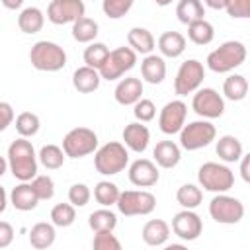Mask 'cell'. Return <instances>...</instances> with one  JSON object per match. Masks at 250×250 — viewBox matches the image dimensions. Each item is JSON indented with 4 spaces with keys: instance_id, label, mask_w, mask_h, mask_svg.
<instances>
[{
    "instance_id": "1",
    "label": "cell",
    "mask_w": 250,
    "mask_h": 250,
    "mask_svg": "<svg viewBox=\"0 0 250 250\" xmlns=\"http://www.w3.org/2000/svg\"><path fill=\"white\" fill-rule=\"evenodd\" d=\"M6 160H8V170L16 180L29 182L31 178L37 176V154L31 141H27L25 137H20L10 143Z\"/></svg>"
},
{
    "instance_id": "2",
    "label": "cell",
    "mask_w": 250,
    "mask_h": 250,
    "mask_svg": "<svg viewBox=\"0 0 250 250\" xmlns=\"http://www.w3.org/2000/svg\"><path fill=\"white\" fill-rule=\"evenodd\" d=\"M246 61V45L242 41H225L221 43L215 51H211L207 55V68L217 72V74H225V72H232L234 68H238L242 62Z\"/></svg>"
},
{
    "instance_id": "3",
    "label": "cell",
    "mask_w": 250,
    "mask_h": 250,
    "mask_svg": "<svg viewBox=\"0 0 250 250\" xmlns=\"http://www.w3.org/2000/svg\"><path fill=\"white\" fill-rule=\"evenodd\" d=\"M129 164V150L123 143L109 141L94 150V166L102 176H115Z\"/></svg>"
},
{
    "instance_id": "4",
    "label": "cell",
    "mask_w": 250,
    "mask_h": 250,
    "mask_svg": "<svg viewBox=\"0 0 250 250\" xmlns=\"http://www.w3.org/2000/svg\"><path fill=\"white\" fill-rule=\"evenodd\" d=\"M29 62H31V66L35 70L57 72V70L64 68L66 53H64V49L59 43L41 39V41L33 43V47L29 49Z\"/></svg>"
},
{
    "instance_id": "5",
    "label": "cell",
    "mask_w": 250,
    "mask_h": 250,
    "mask_svg": "<svg viewBox=\"0 0 250 250\" xmlns=\"http://www.w3.org/2000/svg\"><path fill=\"white\" fill-rule=\"evenodd\" d=\"M197 182L213 193H227L234 186V172L221 162H205L197 170Z\"/></svg>"
},
{
    "instance_id": "6",
    "label": "cell",
    "mask_w": 250,
    "mask_h": 250,
    "mask_svg": "<svg viewBox=\"0 0 250 250\" xmlns=\"http://www.w3.org/2000/svg\"><path fill=\"white\" fill-rule=\"evenodd\" d=\"M215 139H217V129L209 119L191 121L180 129V148L184 150H199L211 145Z\"/></svg>"
},
{
    "instance_id": "7",
    "label": "cell",
    "mask_w": 250,
    "mask_h": 250,
    "mask_svg": "<svg viewBox=\"0 0 250 250\" xmlns=\"http://www.w3.org/2000/svg\"><path fill=\"white\" fill-rule=\"evenodd\" d=\"M115 205L119 213L125 217L150 215L156 207V197L146 189H125V191H119Z\"/></svg>"
},
{
    "instance_id": "8",
    "label": "cell",
    "mask_w": 250,
    "mask_h": 250,
    "mask_svg": "<svg viewBox=\"0 0 250 250\" xmlns=\"http://www.w3.org/2000/svg\"><path fill=\"white\" fill-rule=\"evenodd\" d=\"M98 148V135L90 127H74L62 139V150L68 158H84Z\"/></svg>"
},
{
    "instance_id": "9",
    "label": "cell",
    "mask_w": 250,
    "mask_h": 250,
    "mask_svg": "<svg viewBox=\"0 0 250 250\" xmlns=\"http://www.w3.org/2000/svg\"><path fill=\"white\" fill-rule=\"evenodd\" d=\"M209 215L219 225H236L244 217V205L238 197L217 193L209 201Z\"/></svg>"
},
{
    "instance_id": "10",
    "label": "cell",
    "mask_w": 250,
    "mask_h": 250,
    "mask_svg": "<svg viewBox=\"0 0 250 250\" xmlns=\"http://www.w3.org/2000/svg\"><path fill=\"white\" fill-rule=\"evenodd\" d=\"M135 64H137V53L131 47L123 45V47L109 51L107 59L104 61V64L100 66L98 72H100L102 80H117L125 72H129Z\"/></svg>"
},
{
    "instance_id": "11",
    "label": "cell",
    "mask_w": 250,
    "mask_h": 250,
    "mask_svg": "<svg viewBox=\"0 0 250 250\" xmlns=\"http://www.w3.org/2000/svg\"><path fill=\"white\" fill-rule=\"evenodd\" d=\"M205 78V66L197 59H189L180 64L176 78H174V92L182 98L188 94H193L197 88H201Z\"/></svg>"
},
{
    "instance_id": "12",
    "label": "cell",
    "mask_w": 250,
    "mask_h": 250,
    "mask_svg": "<svg viewBox=\"0 0 250 250\" xmlns=\"http://www.w3.org/2000/svg\"><path fill=\"white\" fill-rule=\"evenodd\" d=\"M191 109L203 119H217L225 113V98L215 88H197L191 98Z\"/></svg>"
},
{
    "instance_id": "13",
    "label": "cell",
    "mask_w": 250,
    "mask_h": 250,
    "mask_svg": "<svg viewBox=\"0 0 250 250\" xmlns=\"http://www.w3.org/2000/svg\"><path fill=\"white\" fill-rule=\"evenodd\" d=\"M86 14L84 0H51L47 6V20L55 25L74 23Z\"/></svg>"
},
{
    "instance_id": "14",
    "label": "cell",
    "mask_w": 250,
    "mask_h": 250,
    "mask_svg": "<svg viewBox=\"0 0 250 250\" xmlns=\"http://www.w3.org/2000/svg\"><path fill=\"white\" fill-rule=\"evenodd\" d=\"M186 115H188V105L182 100H172L168 102L158 115V127L164 135H176L180 129L186 125Z\"/></svg>"
},
{
    "instance_id": "15",
    "label": "cell",
    "mask_w": 250,
    "mask_h": 250,
    "mask_svg": "<svg viewBox=\"0 0 250 250\" xmlns=\"http://www.w3.org/2000/svg\"><path fill=\"white\" fill-rule=\"evenodd\" d=\"M201 230H203L201 217L193 209H184V211L176 213L174 219H172V232L178 238H182L184 242L197 240Z\"/></svg>"
},
{
    "instance_id": "16",
    "label": "cell",
    "mask_w": 250,
    "mask_h": 250,
    "mask_svg": "<svg viewBox=\"0 0 250 250\" xmlns=\"http://www.w3.org/2000/svg\"><path fill=\"white\" fill-rule=\"evenodd\" d=\"M158 180H160V172H158V166L154 164V160L137 158L129 166V182L137 188H152V186H156Z\"/></svg>"
},
{
    "instance_id": "17",
    "label": "cell",
    "mask_w": 250,
    "mask_h": 250,
    "mask_svg": "<svg viewBox=\"0 0 250 250\" xmlns=\"http://www.w3.org/2000/svg\"><path fill=\"white\" fill-rule=\"evenodd\" d=\"M121 137H123V145L127 146V150L145 152L146 146H148V141H150V131H148V127L145 123L133 121V123L125 125Z\"/></svg>"
},
{
    "instance_id": "18",
    "label": "cell",
    "mask_w": 250,
    "mask_h": 250,
    "mask_svg": "<svg viewBox=\"0 0 250 250\" xmlns=\"http://www.w3.org/2000/svg\"><path fill=\"white\" fill-rule=\"evenodd\" d=\"M143 80L137 76H127L121 78L113 90V98L119 105H133L143 98Z\"/></svg>"
},
{
    "instance_id": "19",
    "label": "cell",
    "mask_w": 250,
    "mask_h": 250,
    "mask_svg": "<svg viewBox=\"0 0 250 250\" xmlns=\"http://www.w3.org/2000/svg\"><path fill=\"white\" fill-rule=\"evenodd\" d=\"M141 76L145 82L148 84H160L166 78V62L164 57L160 55H145V59L141 61Z\"/></svg>"
},
{
    "instance_id": "20",
    "label": "cell",
    "mask_w": 250,
    "mask_h": 250,
    "mask_svg": "<svg viewBox=\"0 0 250 250\" xmlns=\"http://www.w3.org/2000/svg\"><path fill=\"white\" fill-rule=\"evenodd\" d=\"M152 156H154L156 166L174 168V166H178V162L182 158V148L174 141H160V143H156V146L152 150Z\"/></svg>"
},
{
    "instance_id": "21",
    "label": "cell",
    "mask_w": 250,
    "mask_h": 250,
    "mask_svg": "<svg viewBox=\"0 0 250 250\" xmlns=\"http://www.w3.org/2000/svg\"><path fill=\"white\" fill-rule=\"evenodd\" d=\"M141 236L146 246H164L170 238V225L162 219H150L145 223Z\"/></svg>"
},
{
    "instance_id": "22",
    "label": "cell",
    "mask_w": 250,
    "mask_h": 250,
    "mask_svg": "<svg viewBox=\"0 0 250 250\" xmlns=\"http://www.w3.org/2000/svg\"><path fill=\"white\" fill-rule=\"evenodd\" d=\"M10 203L18 211H33L39 205V197L35 195V191H33L29 182H20L10 191Z\"/></svg>"
},
{
    "instance_id": "23",
    "label": "cell",
    "mask_w": 250,
    "mask_h": 250,
    "mask_svg": "<svg viewBox=\"0 0 250 250\" xmlns=\"http://www.w3.org/2000/svg\"><path fill=\"white\" fill-rule=\"evenodd\" d=\"M100 82H102V76L96 68L92 66H78L72 74V86L80 92V94H92L100 88Z\"/></svg>"
},
{
    "instance_id": "24",
    "label": "cell",
    "mask_w": 250,
    "mask_h": 250,
    "mask_svg": "<svg viewBox=\"0 0 250 250\" xmlns=\"http://www.w3.org/2000/svg\"><path fill=\"white\" fill-rule=\"evenodd\" d=\"M158 51L160 57H168V59H178L184 51H186V37L180 31H164L158 41Z\"/></svg>"
},
{
    "instance_id": "25",
    "label": "cell",
    "mask_w": 250,
    "mask_h": 250,
    "mask_svg": "<svg viewBox=\"0 0 250 250\" xmlns=\"http://www.w3.org/2000/svg\"><path fill=\"white\" fill-rule=\"evenodd\" d=\"M43 25H45V14L37 6H27L18 16V27H20V31H23L27 35L39 33L43 29Z\"/></svg>"
},
{
    "instance_id": "26",
    "label": "cell",
    "mask_w": 250,
    "mask_h": 250,
    "mask_svg": "<svg viewBox=\"0 0 250 250\" xmlns=\"http://www.w3.org/2000/svg\"><path fill=\"white\" fill-rule=\"evenodd\" d=\"M127 43L137 55H150L156 47V39L146 27H131L127 33Z\"/></svg>"
},
{
    "instance_id": "27",
    "label": "cell",
    "mask_w": 250,
    "mask_h": 250,
    "mask_svg": "<svg viewBox=\"0 0 250 250\" xmlns=\"http://www.w3.org/2000/svg\"><path fill=\"white\" fill-rule=\"evenodd\" d=\"M215 150H217V156H219L223 162H227V164L238 162L240 156L244 154L242 143H240L234 135H223V137H219Z\"/></svg>"
},
{
    "instance_id": "28",
    "label": "cell",
    "mask_w": 250,
    "mask_h": 250,
    "mask_svg": "<svg viewBox=\"0 0 250 250\" xmlns=\"http://www.w3.org/2000/svg\"><path fill=\"white\" fill-rule=\"evenodd\" d=\"M55 238H57V232L53 223H37L29 230V244L37 250L51 248L55 244Z\"/></svg>"
},
{
    "instance_id": "29",
    "label": "cell",
    "mask_w": 250,
    "mask_h": 250,
    "mask_svg": "<svg viewBox=\"0 0 250 250\" xmlns=\"http://www.w3.org/2000/svg\"><path fill=\"white\" fill-rule=\"evenodd\" d=\"M188 39L195 45H209L215 39V27L205 18L188 23Z\"/></svg>"
},
{
    "instance_id": "30",
    "label": "cell",
    "mask_w": 250,
    "mask_h": 250,
    "mask_svg": "<svg viewBox=\"0 0 250 250\" xmlns=\"http://www.w3.org/2000/svg\"><path fill=\"white\" fill-rule=\"evenodd\" d=\"M100 33V25L96 20L82 16L72 23V37L78 43H92Z\"/></svg>"
},
{
    "instance_id": "31",
    "label": "cell",
    "mask_w": 250,
    "mask_h": 250,
    "mask_svg": "<svg viewBox=\"0 0 250 250\" xmlns=\"http://www.w3.org/2000/svg\"><path fill=\"white\" fill-rule=\"evenodd\" d=\"M223 94L230 102H242L248 94V80L242 74H230L223 82Z\"/></svg>"
},
{
    "instance_id": "32",
    "label": "cell",
    "mask_w": 250,
    "mask_h": 250,
    "mask_svg": "<svg viewBox=\"0 0 250 250\" xmlns=\"http://www.w3.org/2000/svg\"><path fill=\"white\" fill-rule=\"evenodd\" d=\"M176 16L184 25H188L205 16V6L201 0H180L176 6Z\"/></svg>"
},
{
    "instance_id": "33",
    "label": "cell",
    "mask_w": 250,
    "mask_h": 250,
    "mask_svg": "<svg viewBox=\"0 0 250 250\" xmlns=\"http://www.w3.org/2000/svg\"><path fill=\"white\" fill-rule=\"evenodd\" d=\"M88 227L94 232H98V230H113L117 227V215L107 207L96 209L88 217Z\"/></svg>"
},
{
    "instance_id": "34",
    "label": "cell",
    "mask_w": 250,
    "mask_h": 250,
    "mask_svg": "<svg viewBox=\"0 0 250 250\" xmlns=\"http://www.w3.org/2000/svg\"><path fill=\"white\" fill-rule=\"evenodd\" d=\"M64 158H66V154H64L62 146H59V145H43L37 154V160L47 170H59L64 164Z\"/></svg>"
},
{
    "instance_id": "35",
    "label": "cell",
    "mask_w": 250,
    "mask_h": 250,
    "mask_svg": "<svg viewBox=\"0 0 250 250\" xmlns=\"http://www.w3.org/2000/svg\"><path fill=\"white\" fill-rule=\"evenodd\" d=\"M176 201L184 207V209H195L201 205L203 201V191L201 188H197L195 184H184L178 188L176 191Z\"/></svg>"
},
{
    "instance_id": "36",
    "label": "cell",
    "mask_w": 250,
    "mask_h": 250,
    "mask_svg": "<svg viewBox=\"0 0 250 250\" xmlns=\"http://www.w3.org/2000/svg\"><path fill=\"white\" fill-rule=\"evenodd\" d=\"M117 197H119V188H117L113 182L102 180V182H98V184L94 186V199H96L102 207H111V205H115Z\"/></svg>"
},
{
    "instance_id": "37",
    "label": "cell",
    "mask_w": 250,
    "mask_h": 250,
    "mask_svg": "<svg viewBox=\"0 0 250 250\" xmlns=\"http://www.w3.org/2000/svg\"><path fill=\"white\" fill-rule=\"evenodd\" d=\"M107 55H109V49H107V45H105V43L92 41V43H88V47L84 49L82 59H84L86 66H92V68L100 70V66H102V64H104V61L107 59Z\"/></svg>"
},
{
    "instance_id": "38",
    "label": "cell",
    "mask_w": 250,
    "mask_h": 250,
    "mask_svg": "<svg viewBox=\"0 0 250 250\" xmlns=\"http://www.w3.org/2000/svg\"><path fill=\"white\" fill-rule=\"evenodd\" d=\"M39 127H41V121H39V115L33 113V111H21L18 117H16V131L20 137H33L39 133Z\"/></svg>"
},
{
    "instance_id": "39",
    "label": "cell",
    "mask_w": 250,
    "mask_h": 250,
    "mask_svg": "<svg viewBox=\"0 0 250 250\" xmlns=\"http://www.w3.org/2000/svg\"><path fill=\"white\" fill-rule=\"evenodd\" d=\"M76 219V207L72 203H57L53 209H51V223L55 227H70Z\"/></svg>"
},
{
    "instance_id": "40",
    "label": "cell",
    "mask_w": 250,
    "mask_h": 250,
    "mask_svg": "<svg viewBox=\"0 0 250 250\" xmlns=\"http://www.w3.org/2000/svg\"><path fill=\"white\" fill-rule=\"evenodd\" d=\"M135 0H102V10L109 20H119L129 14Z\"/></svg>"
},
{
    "instance_id": "41",
    "label": "cell",
    "mask_w": 250,
    "mask_h": 250,
    "mask_svg": "<svg viewBox=\"0 0 250 250\" xmlns=\"http://www.w3.org/2000/svg\"><path fill=\"white\" fill-rule=\"evenodd\" d=\"M35 195L39 197V201H49L55 195V182L51 176H35L29 180Z\"/></svg>"
},
{
    "instance_id": "42",
    "label": "cell",
    "mask_w": 250,
    "mask_h": 250,
    "mask_svg": "<svg viewBox=\"0 0 250 250\" xmlns=\"http://www.w3.org/2000/svg\"><path fill=\"white\" fill-rule=\"evenodd\" d=\"M94 250H121L119 238L113 234V230H98L92 240Z\"/></svg>"
},
{
    "instance_id": "43",
    "label": "cell",
    "mask_w": 250,
    "mask_h": 250,
    "mask_svg": "<svg viewBox=\"0 0 250 250\" xmlns=\"http://www.w3.org/2000/svg\"><path fill=\"white\" fill-rule=\"evenodd\" d=\"M133 115H135V119L141 121V123L152 121L154 115H156V105H154V102H152V100H146V98H141L139 102L133 104Z\"/></svg>"
},
{
    "instance_id": "44",
    "label": "cell",
    "mask_w": 250,
    "mask_h": 250,
    "mask_svg": "<svg viewBox=\"0 0 250 250\" xmlns=\"http://www.w3.org/2000/svg\"><path fill=\"white\" fill-rule=\"evenodd\" d=\"M92 197V191L86 184H72L68 189V203H72L74 207H84L88 205Z\"/></svg>"
},
{
    "instance_id": "45",
    "label": "cell",
    "mask_w": 250,
    "mask_h": 250,
    "mask_svg": "<svg viewBox=\"0 0 250 250\" xmlns=\"http://www.w3.org/2000/svg\"><path fill=\"white\" fill-rule=\"evenodd\" d=\"M232 20H246L250 18V0H227L225 8Z\"/></svg>"
},
{
    "instance_id": "46",
    "label": "cell",
    "mask_w": 250,
    "mask_h": 250,
    "mask_svg": "<svg viewBox=\"0 0 250 250\" xmlns=\"http://www.w3.org/2000/svg\"><path fill=\"white\" fill-rule=\"evenodd\" d=\"M16 115H14V107L8 102H0V133L6 131L12 123H14Z\"/></svg>"
},
{
    "instance_id": "47",
    "label": "cell",
    "mask_w": 250,
    "mask_h": 250,
    "mask_svg": "<svg viewBox=\"0 0 250 250\" xmlns=\"http://www.w3.org/2000/svg\"><path fill=\"white\" fill-rule=\"evenodd\" d=\"M14 242V227L8 221H0V248H8Z\"/></svg>"
},
{
    "instance_id": "48",
    "label": "cell",
    "mask_w": 250,
    "mask_h": 250,
    "mask_svg": "<svg viewBox=\"0 0 250 250\" xmlns=\"http://www.w3.org/2000/svg\"><path fill=\"white\" fill-rule=\"evenodd\" d=\"M250 154H242L240 156V176L244 182H250Z\"/></svg>"
},
{
    "instance_id": "49",
    "label": "cell",
    "mask_w": 250,
    "mask_h": 250,
    "mask_svg": "<svg viewBox=\"0 0 250 250\" xmlns=\"http://www.w3.org/2000/svg\"><path fill=\"white\" fill-rule=\"evenodd\" d=\"M2 2V6L6 8V10H18V8H21V4H23V0H0Z\"/></svg>"
},
{
    "instance_id": "50",
    "label": "cell",
    "mask_w": 250,
    "mask_h": 250,
    "mask_svg": "<svg viewBox=\"0 0 250 250\" xmlns=\"http://www.w3.org/2000/svg\"><path fill=\"white\" fill-rule=\"evenodd\" d=\"M225 2L227 0H203V4L209 6V8H213V10H223L225 8Z\"/></svg>"
},
{
    "instance_id": "51",
    "label": "cell",
    "mask_w": 250,
    "mask_h": 250,
    "mask_svg": "<svg viewBox=\"0 0 250 250\" xmlns=\"http://www.w3.org/2000/svg\"><path fill=\"white\" fill-rule=\"evenodd\" d=\"M6 207H8V193H6V189L0 186V213H4Z\"/></svg>"
},
{
    "instance_id": "52",
    "label": "cell",
    "mask_w": 250,
    "mask_h": 250,
    "mask_svg": "<svg viewBox=\"0 0 250 250\" xmlns=\"http://www.w3.org/2000/svg\"><path fill=\"white\" fill-rule=\"evenodd\" d=\"M6 170H8V160L4 156H0V178L6 174Z\"/></svg>"
},
{
    "instance_id": "53",
    "label": "cell",
    "mask_w": 250,
    "mask_h": 250,
    "mask_svg": "<svg viewBox=\"0 0 250 250\" xmlns=\"http://www.w3.org/2000/svg\"><path fill=\"white\" fill-rule=\"evenodd\" d=\"M154 2H156V6H162V8H164V6H168V4H172L174 0H154Z\"/></svg>"
}]
</instances>
